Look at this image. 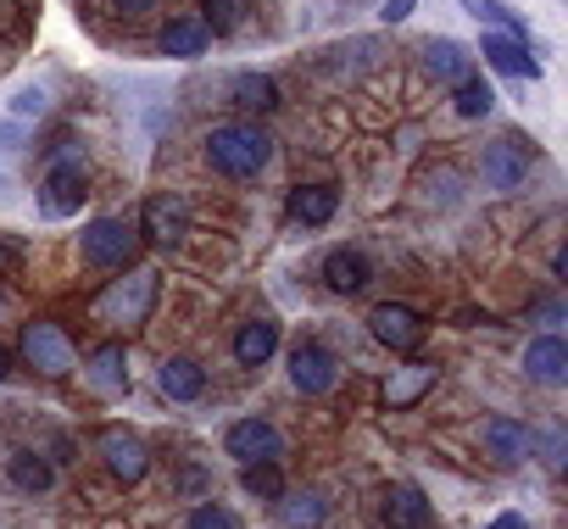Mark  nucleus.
<instances>
[{
    "instance_id": "obj_1",
    "label": "nucleus",
    "mask_w": 568,
    "mask_h": 529,
    "mask_svg": "<svg viewBox=\"0 0 568 529\" xmlns=\"http://www.w3.org/2000/svg\"><path fill=\"white\" fill-rule=\"evenodd\" d=\"M267 156H273V134H267L256 118L223 123V129H212V140H206V162H212L217 173H229V179H256V173L267 167Z\"/></svg>"
},
{
    "instance_id": "obj_2",
    "label": "nucleus",
    "mask_w": 568,
    "mask_h": 529,
    "mask_svg": "<svg viewBox=\"0 0 568 529\" xmlns=\"http://www.w3.org/2000/svg\"><path fill=\"white\" fill-rule=\"evenodd\" d=\"M90 201V162L79 151H57L40 173V212L45 217H73Z\"/></svg>"
},
{
    "instance_id": "obj_3",
    "label": "nucleus",
    "mask_w": 568,
    "mask_h": 529,
    "mask_svg": "<svg viewBox=\"0 0 568 529\" xmlns=\"http://www.w3.org/2000/svg\"><path fill=\"white\" fill-rule=\"evenodd\" d=\"M79 251L90 268H129L134 251H140V234L129 217H90L84 234H79Z\"/></svg>"
},
{
    "instance_id": "obj_4",
    "label": "nucleus",
    "mask_w": 568,
    "mask_h": 529,
    "mask_svg": "<svg viewBox=\"0 0 568 529\" xmlns=\"http://www.w3.org/2000/svg\"><path fill=\"white\" fill-rule=\"evenodd\" d=\"M151 302H156V274H151V268H129L112 291H101V296H95V318L134 329V324H145Z\"/></svg>"
},
{
    "instance_id": "obj_5",
    "label": "nucleus",
    "mask_w": 568,
    "mask_h": 529,
    "mask_svg": "<svg viewBox=\"0 0 568 529\" xmlns=\"http://www.w3.org/2000/svg\"><path fill=\"white\" fill-rule=\"evenodd\" d=\"M23 363H29L34 374H45V379H62V374H73L79 346H73V335H68L62 324L34 318V324L23 329Z\"/></svg>"
},
{
    "instance_id": "obj_6",
    "label": "nucleus",
    "mask_w": 568,
    "mask_h": 529,
    "mask_svg": "<svg viewBox=\"0 0 568 529\" xmlns=\"http://www.w3.org/2000/svg\"><path fill=\"white\" fill-rule=\"evenodd\" d=\"M335 379H341V363H335L329 346H318V340H296L291 346V385L302 396H329Z\"/></svg>"
},
{
    "instance_id": "obj_7",
    "label": "nucleus",
    "mask_w": 568,
    "mask_h": 529,
    "mask_svg": "<svg viewBox=\"0 0 568 529\" xmlns=\"http://www.w3.org/2000/svg\"><path fill=\"white\" fill-rule=\"evenodd\" d=\"M223 446H229V457H234L240 468H251V462H278L284 435H278L267 418H234L229 435H223Z\"/></svg>"
},
{
    "instance_id": "obj_8",
    "label": "nucleus",
    "mask_w": 568,
    "mask_h": 529,
    "mask_svg": "<svg viewBox=\"0 0 568 529\" xmlns=\"http://www.w3.org/2000/svg\"><path fill=\"white\" fill-rule=\"evenodd\" d=\"M479 179L490 190H518L529 179V145L524 140H490L479 151Z\"/></svg>"
},
{
    "instance_id": "obj_9",
    "label": "nucleus",
    "mask_w": 568,
    "mask_h": 529,
    "mask_svg": "<svg viewBox=\"0 0 568 529\" xmlns=\"http://www.w3.org/2000/svg\"><path fill=\"white\" fill-rule=\"evenodd\" d=\"M479 51H485V62L496 68V73H507V79H529V84H540V57L524 45V40H513V34H501V29H490V34H479Z\"/></svg>"
},
{
    "instance_id": "obj_10",
    "label": "nucleus",
    "mask_w": 568,
    "mask_h": 529,
    "mask_svg": "<svg viewBox=\"0 0 568 529\" xmlns=\"http://www.w3.org/2000/svg\"><path fill=\"white\" fill-rule=\"evenodd\" d=\"M479 440H485V457L496 468H518L529 451H535V435L518 424V418H485L479 424Z\"/></svg>"
},
{
    "instance_id": "obj_11",
    "label": "nucleus",
    "mask_w": 568,
    "mask_h": 529,
    "mask_svg": "<svg viewBox=\"0 0 568 529\" xmlns=\"http://www.w3.org/2000/svg\"><path fill=\"white\" fill-rule=\"evenodd\" d=\"M101 457H106L112 479H123V485H140L151 474V451H145V440L134 429H106L101 435Z\"/></svg>"
},
{
    "instance_id": "obj_12",
    "label": "nucleus",
    "mask_w": 568,
    "mask_h": 529,
    "mask_svg": "<svg viewBox=\"0 0 568 529\" xmlns=\"http://www.w3.org/2000/svg\"><path fill=\"white\" fill-rule=\"evenodd\" d=\"M368 329H374V340L390 346V352H413V346L424 340V318H418L413 307H402V302L374 307V313H368Z\"/></svg>"
},
{
    "instance_id": "obj_13",
    "label": "nucleus",
    "mask_w": 568,
    "mask_h": 529,
    "mask_svg": "<svg viewBox=\"0 0 568 529\" xmlns=\"http://www.w3.org/2000/svg\"><path fill=\"white\" fill-rule=\"evenodd\" d=\"M524 374L535 385H562L568 379V340L562 335H535L524 346Z\"/></svg>"
},
{
    "instance_id": "obj_14",
    "label": "nucleus",
    "mask_w": 568,
    "mask_h": 529,
    "mask_svg": "<svg viewBox=\"0 0 568 529\" xmlns=\"http://www.w3.org/2000/svg\"><path fill=\"white\" fill-rule=\"evenodd\" d=\"M385 529H435V507L424 485H390L385 496Z\"/></svg>"
},
{
    "instance_id": "obj_15",
    "label": "nucleus",
    "mask_w": 568,
    "mask_h": 529,
    "mask_svg": "<svg viewBox=\"0 0 568 529\" xmlns=\"http://www.w3.org/2000/svg\"><path fill=\"white\" fill-rule=\"evenodd\" d=\"M368 279H374V262H368L363 251L341 245V251H329V256H324V285H329L335 296H357Z\"/></svg>"
},
{
    "instance_id": "obj_16",
    "label": "nucleus",
    "mask_w": 568,
    "mask_h": 529,
    "mask_svg": "<svg viewBox=\"0 0 568 529\" xmlns=\"http://www.w3.org/2000/svg\"><path fill=\"white\" fill-rule=\"evenodd\" d=\"M341 206V190L335 184H296L291 201H284V212H291V223H307V228H324Z\"/></svg>"
},
{
    "instance_id": "obj_17",
    "label": "nucleus",
    "mask_w": 568,
    "mask_h": 529,
    "mask_svg": "<svg viewBox=\"0 0 568 529\" xmlns=\"http://www.w3.org/2000/svg\"><path fill=\"white\" fill-rule=\"evenodd\" d=\"M156 390H162L168 401H201V396H206V368H201L195 357H168V363L156 368Z\"/></svg>"
},
{
    "instance_id": "obj_18",
    "label": "nucleus",
    "mask_w": 568,
    "mask_h": 529,
    "mask_svg": "<svg viewBox=\"0 0 568 529\" xmlns=\"http://www.w3.org/2000/svg\"><path fill=\"white\" fill-rule=\"evenodd\" d=\"M184 228H190V217H184V201L179 195H151L145 201V240L151 245H179Z\"/></svg>"
},
{
    "instance_id": "obj_19",
    "label": "nucleus",
    "mask_w": 568,
    "mask_h": 529,
    "mask_svg": "<svg viewBox=\"0 0 568 529\" xmlns=\"http://www.w3.org/2000/svg\"><path fill=\"white\" fill-rule=\"evenodd\" d=\"M156 45H162V57H179V62H195L206 45H212V29L201 23V18H173V23H162V34H156Z\"/></svg>"
},
{
    "instance_id": "obj_20",
    "label": "nucleus",
    "mask_w": 568,
    "mask_h": 529,
    "mask_svg": "<svg viewBox=\"0 0 568 529\" xmlns=\"http://www.w3.org/2000/svg\"><path fill=\"white\" fill-rule=\"evenodd\" d=\"M424 68H429L440 84H463V79H474V57H468L457 40H446V34H435V40L424 45Z\"/></svg>"
},
{
    "instance_id": "obj_21",
    "label": "nucleus",
    "mask_w": 568,
    "mask_h": 529,
    "mask_svg": "<svg viewBox=\"0 0 568 529\" xmlns=\"http://www.w3.org/2000/svg\"><path fill=\"white\" fill-rule=\"evenodd\" d=\"M273 352H278V324H273V318H256V324H245V329L234 335V363H240V368H262Z\"/></svg>"
},
{
    "instance_id": "obj_22",
    "label": "nucleus",
    "mask_w": 568,
    "mask_h": 529,
    "mask_svg": "<svg viewBox=\"0 0 568 529\" xmlns=\"http://www.w3.org/2000/svg\"><path fill=\"white\" fill-rule=\"evenodd\" d=\"M84 368H90V385H95V390L129 396V357H123V346H95Z\"/></svg>"
},
{
    "instance_id": "obj_23",
    "label": "nucleus",
    "mask_w": 568,
    "mask_h": 529,
    "mask_svg": "<svg viewBox=\"0 0 568 529\" xmlns=\"http://www.w3.org/2000/svg\"><path fill=\"white\" fill-rule=\"evenodd\" d=\"M278 518H284V529H324L329 501L318 490H291V496H278Z\"/></svg>"
},
{
    "instance_id": "obj_24",
    "label": "nucleus",
    "mask_w": 568,
    "mask_h": 529,
    "mask_svg": "<svg viewBox=\"0 0 568 529\" xmlns=\"http://www.w3.org/2000/svg\"><path fill=\"white\" fill-rule=\"evenodd\" d=\"M429 385H435V363H407L385 379V407H413Z\"/></svg>"
},
{
    "instance_id": "obj_25",
    "label": "nucleus",
    "mask_w": 568,
    "mask_h": 529,
    "mask_svg": "<svg viewBox=\"0 0 568 529\" xmlns=\"http://www.w3.org/2000/svg\"><path fill=\"white\" fill-rule=\"evenodd\" d=\"M7 479H12L18 490L40 496V490H51V485H57V468H51L40 451H12V462H7Z\"/></svg>"
},
{
    "instance_id": "obj_26",
    "label": "nucleus",
    "mask_w": 568,
    "mask_h": 529,
    "mask_svg": "<svg viewBox=\"0 0 568 529\" xmlns=\"http://www.w3.org/2000/svg\"><path fill=\"white\" fill-rule=\"evenodd\" d=\"M229 95H234L240 112H273V106H278V84H273L267 73H240Z\"/></svg>"
},
{
    "instance_id": "obj_27",
    "label": "nucleus",
    "mask_w": 568,
    "mask_h": 529,
    "mask_svg": "<svg viewBox=\"0 0 568 529\" xmlns=\"http://www.w3.org/2000/svg\"><path fill=\"white\" fill-rule=\"evenodd\" d=\"M463 12L468 18H479V23H490V29H501V34H513V40H524L529 29H524V18L513 12V7H501V0H463Z\"/></svg>"
},
{
    "instance_id": "obj_28",
    "label": "nucleus",
    "mask_w": 568,
    "mask_h": 529,
    "mask_svg": "<svg viewBox=\"0 0 568 529\" xmlns=\"http://www.w3.org/2000/svg\"><path fill=\"white\" fill-rule=\"evenodd\" d=\"M452 106H457V118H490L496 90H490L485 79H463V84H457V95H452Z\"/></svg>"
},
{
    "instance_id": "obj_29",
    "label": "nucleus",
    "mask_w": 568,
    "mask_h": 529,
    "mask_svg": "<svg viewBox=\"0 0 568 529\" xmlns=\"http://www.w3.org/2000/svg\"><path fill=\"white\" fill-rule=\"evenodd\" d=\"M245 7H251V0H201V23L212 34H234L245 23Z\"/></svg>"
},
{
    "instance_id": "obj_30",
    "label": "nucleus",
    "mask_w": 568,
    "mask_h": 529,
    "mask_svg": "<svg viewBox=\"0 0 568 529\" xmlns=\"http://www.w3.org/2000/svg\"><path fill=\"white\" fill-rule=\"evenodd\" d=\"M240 485H245L251 496H262V501H278V496H284V479H278L273 462H251V468L240 474Z\"/></svg>"
},
{
    "instance_id": "obj_31",
    "label": "nucleus",
    "mask_w": 568,
    "mask_h": 529,
    "mask_svg": "<svg viewBox=\"0 0 568 529\" xmlns=\"http://www.w3.org/2000/svg\"><path fill=\"white\" fill-rule=\"evenodd\" d=\"M45 112H51V90L45 84H29V90L12 95V118H45Z\"/></svg>"
},
{
    "instance_id": "obj_32",
    "label": "nucleus",
    "mask_w": 568,
    "mask_h": 529,
    "mask_svg": "<svg viewBox=\"0 0 568 529\" xmlns=\"http://www.w3.org/2000/svg\"><path fill=\"white\" fill-rule=\"evenodd\" d=\"M190 529H240V518H234L229 507H217V501H201V507L190 512Z\"/></svg>"
},
{
    "instance_id": "obj_33",
    "label": "nucleus",
    "mask_w": 568,
    "mask_h": 529,
    "mask_svg": "<svg viewBox=\"0 0 568 529\" xmlns=\"http://www.w3.org/2000/svg\"><path fill=\"white\" fill-rule=\"evenodd\" d=\"M540 462H546L551 474H562V429H557V424L540 435Z\"/></svg>"
},
{
    "instance_id": "obj_34",
    "label": "nucleus",
    "mask_w": 568,
    "mask_h": 529,
    "mask_svg": "<svg viewBox=\"0 0 568 529\" xmlns=\"http://www.w3.org/2000/svg\"><path fill=\"white\" fill-rule=\"evenodd\" d=\"M413 12H418V0H385V7H379V23L396 29V23H407Z\"/></svg>"
},
{
    "instance_id": "obj_35",
    "label": "nucleus",
    "mask_w": 568,
    "mask_h": 529,
    "mask_svg": "<svg viewBox=\"0 0 568 529\" xmlns=\"http://www.w3.org/2000/svg\"><path fill=\"white\" fill-rule=\"evenodd\" d=\"M490 529H529V518H524V512H501Z\"/></svg>"
},
{
    "instance_id": "obj_36",
    "label": "nucleus",
    "mask_w": 568,
    "mask_h": 529,
    "mask_svg": "<svg viewBox=\"0 0 568 529\" xmlns=\"http://www.w3.org/2000/svg\"><path fill=\"white\" fill-rule=\"evenodd\" d=\"M156 0H118V12H151Z\"/></svg>"
},
{
    "instance_id": "obj_37",
    "label": "nucleus",
    "mask_w": 568,
    "mask_h": 529,
    "mask_svg": "<svg viewBox=\"0 0 568 529\" xmlns=\"http://www.w3.org/2000/svg\"><path fill=\"white\" fill-rule=\"evenodd\" d=\"M12 374V357H7V346H0V379H7Z\"/></svg>"
}]
</instances>
